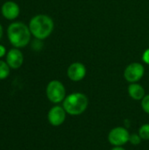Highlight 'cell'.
Returning a JSON list of instances; mask_svg holds the SVG:
<instances>
[{"label": "cell", "instance_id": "obj_1", "mask_svg": "<svg viewBox=\"0 0 149 150\" xmlns=\"http://www.w3.org/2000/svg\"><path fill=\"white\" fill-rule=\"evenodd\" d=\"M6 33L9 42L16 48L25 47L31 41L32 33L29 26L20 21L11 23L7 27Z\"/></svg>", "mask_w": 149, "mask_h": 150}, {"label": "cell", "instance_id": "obj_2", "mask_svg": "<svg viewBox=\"0 0 149 150\" xmlns=\"http://www.w3.org/2000/svg\"><path fill=\"white\" fill-rule=\"evenodd\" d=\"M28 26L32 35L37 40H42L51 35L54 31V24L52 18L49 16L38 14L31 18Z\"/></svg>", "mask_w": 149, "mask_h": 150}, {"label": "cell", "instance_id": "obj_3", "mask_svg": "<svg viewBox=\"0 0 149 150\" xmlns=\"http://www.w3.org/2000/svg\"><path fill=\"white\" fill-rule=\"evenodd\" d=\"M88 105L89 99L85 94L81 92H75L65 98L62 106L67 113L72 116H76L83 113L86 111Z\"/></svg>", "mask_w": 149, "mask_h": 150}, {"label": "cell", "instance_id": "obj_4", "mask_svg": "<svg viewBox=\"0 0 149 150\" xmlns=\"http://www.w3.org/2000/svg\"><path fill=\"white\" fill-rule=\"evenodd\" d=\"M46 94L50 102L59 104L63 102L66 98V89L61 82L53 80L48 83L46 89Z\"/></svg>", "mask_w": 149, "mask_h": 150}, {"label": "cell", "instance_id": "obj_5", "mask_svg": "<svg viewBox=\"0 0 149 150\" xmlns=\"http://www.w3.org/2000/svg\"><path fill=\"white\" fill-rule=\"evenodd\" d=\"M129 132L122 127H117L115 128H112L108 134V141L114 147L124 146L129 142Z\"/></svg>", "mask_w": 149, "mask_h": 150}, {"label": "cell", "instance_id": "obj_6", "mask_svg": "<svg viewBox=\"0 0 149 150\" xmlns=\"http://www.w3.org/2000/svg\"><path fill=\"white\" fill-rule=\"evenodd\" d=\"M144 73H145V69L141 63L133 62L130 63L126 68L124 71V77L127 82L131 83H137L143 77Z\"/></svg>", "mask_w": 149, "mask_h": 150}, {"label": "cell", "instance_id": "obj_7", "mask_svg": "<svg viewBox=\"0 0 149 150\" xmlns=\"http://www.w3.org/2000/svg\"><path fill=\"white\" fill-rule=\"evenodd\" d=\"M66 114L67 112L63 106L54 105L49 110L47 113L48 122L54 127H59L64 123L66 120Z\"/></svg>", "mask_w": 149, "mask_h": 150}, {"label": "cell", "instance_id": "obj_8", "mask_svg": "<svg viewBox=\"0 0 149 150\" xmlns=\"http://www.w3.org/2000/svg\"><path fill=\"white\" fill-rule=\"evenodd\" d=\"M5 62L8 63L11 69H18L23 65L24 54L19 48L12 47L7 52Z\"/></svg>", "mask_w": 149, "mask_h": 150}, {"label": "cell", "instance_id": "obj_9", "mask_svg": "<svg viewBox=\"0 0 149 150\" xmlns=\"http://www.w3.org/2000/svg\"><path fill=\"white\" fill-rule=\"evenodd\" d=\"M20 13L19 5L14 1H6L1 7V14L7 20L16 19Z\"/></svg>", "mask_w": 149, "mask_h": 150}, {"label": "cell", "instance_id": "obj_10", "mask_svg": "<svg viewBox=\"0 0 149 150\" xmlns=\"http://www.w3.org/2000/svg\"><path fill=\"white\" fill-rule=\"evenodd\" d=\"M67 75L71 81L79 82L86 76V68L81 62H74L68 68Z\"/></svg>", "mask_w": 149, "mask_h": 150}, {"label": "cell", "instance_id": "obj_11", "mask_svg": "<svg viewBox=\"0 0 149 150\" xmlns=\"http://www.w3.org/2000/svg\"><path fill=\"white\" fill-rule=\"evenodd\" d=\"M128 94L134 100H142L146 96L144 88L137 83H133L128 86Z\"/></svg>", "mask_w": 149, "mask_h": 150}, {"label": "cell", "instance_id": "obj_12", "mask_svg": "<svg viewBox=\"0 0 149 150\" xmlns=\"http://www.w3.org/2000/svg\"><path fill=\"white\" fill-rule=\"evenodd\" d=\"M11 69L8 63L0 59V80L6 79L11 73Z\"/></svg>", "mask_w": 149, "mask_h": 150}, {"label": "cell", "instance_id": "obj_13", "mask_svg": "<svg viewBox=\"0 0 149 150\" xmlns=\"http://www.w3.org/2000/svg\"><path fill=\"white\" fill-rule=\"evenodd\" d=\"M139 135L142 140H149V124H144L139 128Z\"/></svg>", "mask_w": 149, "mask_h": 150}, {"label": "cell", "instance_id": "obj_14", "mask_svg": "<svg viewBox=\"0 0 149 150\" xmlns=\"http://www.w3.org/2000/svg\"><path fill=\"white\" fill-rule=\"evenodd\" d=\"M141 140H142V139L141 138V136L139 135V134H130L129 142H130L131 144L134 145V146H137V145H139V144L141 143Z\"/></svg>", "mask_w": 149, "mask_h": 150}, {"label": "cell", "instance_id": "obj_15", "mask_svg": "<svg viewBox=\"0 0 149 150\" xmlns=\"http://www.w3.org/2000/svg\"><path fill=\"white\" fill-rule=\"evenodd\" d=\"M141 107L145 112L149 114V95H146L141 100Z\"/></svg>", "mask_w": 149, "mask_h": 150}, {"label": "cell", "instance_id": "obj_16", "mask_svg": "<svg viewBox=\"0 0 149 150\" xmlns=\"http://www.w3.org/2000/svg\"><path fill=\"white\" fill-rule=\"evenodd\" d=\"M142 60L145 63L148 64L149 65V48L147 49L144 53H143V55H142Z\"/></svg>", "mask_w": 149, "mask_h": 150}, {"label": "cell", "instance_id": "obj_17", "mask_svg": "<svg viewBox=\"0 0 149 150\" xmlns=\"http://www.w3.org/2000/svg\"><path fill=\"white\" fill-rule=\"evenodd\" d=\"M6 54H7V52H6L5 47L4 45L0 44V59H2L3 57L6 56Z\"/></svg>", "mask_w": 149, "mask_h": 150}, {"label": "cell", "instance_id": "obj_18", "mask_svg": "<svg viewBox=\"0 0 149 150\" xmlns=\"http://www.w3.org/2000/svg\"><path fill=\"white\" fill-rule=\"evenodd\" d=\"M3 34H4V28H3V25L0 24V40L2 39Z\"/></svg>", "mask_w": 149, "mask_h": 150}, {"label": "cell", "instance_id": "obj_19", "mask_svg": "<svg viewBox=\"0 0 149 150\" xmlns=\"http://www.w3.org/2000/svg\"><path fill=\"white\" fill-rule=\"evenodd\" d=\"M111 150H126L123 147H114L113 149H112Z\"/></svg>", "mask_w": 149, "mask_h": 150}]
</instances>
